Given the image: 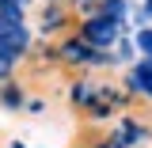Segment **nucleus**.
Segmentation results:
<instances>
[{"label":"nucleus","mask_w":152,"mask_h":148,"mask_svg":"<svg viewBox=\"0 0 152 148\" xmlns=\"http://www.w3.org/2000/svg\"><path fill=\"white\" fill-rule=\"evenodd\" d=\"M122 34H129V31H122L118 23H110V19H103V15H84L80 27H76V38L84 46H91V50H103V53H110L114 42Z\"/></svg>","instance_id":"nucleus-1"},{"label":"nucleus","mask_w":152,"mask_h":148,"mask_svg":"<svg viewBox=\"0 0 152 148\" xmlns=\"http://www.w3.org/2000/svg\"><path fill=\"white\" fill-rule=\"evenodd\" d=\"M114 148H145L152 141V125H145V118H133V114H122L114 122V133L107 137Z\"/></svg>","instance_id":"nucleus-2"},{"label":"nucleus","mask_w":152,"mask_h":148,"mask_svg":"<svg viewBox=\"0 0 152 148\" xmlns=\"http://www.w3.org/2000/svg\"><path fill=\"white\" fill-rule=\"evenodd\" d=\"M122 91L137 103H152V57H137L122 72Z\"/></svg>","instance_id":"nucleus-3"},{"label":"nucleus","mask_w":152,"mask_h":148,"mask_svg":"<svg viewBox=\"0 0 152 148\" xmlns=\"http://www.w3.org/2000/svg\"><path fill=\"white\" fill-rule=\"evenodd\" d=\"M95 15L118 23L122 31H129V15H133V0H95Z\"/></svg>","instance_id":"nucleus-4"},{"label":"nucleus","mask_w":152,"mask_h":148,"mask_svg":"<svg viewBox=\"0 0 152 148\" xmlns=\"http://www.w3.org/2000/svg\"><path fill=\"white\" fill-rule=\"evenodd\" d=\"M65 23H69L65 4H61V0H46V12H42V34H57Z\"/></svg>","instance_id":"nucleus-5"},{"label":"nucleus","mask_w":152,"mask_h":148,"mask_svg":"<svg viewBox=\"0 0 152 148\" xmlns=\"http://www.w3.org/2000/svg\"><path fill=\"white\" fill-rule=\"evenodd\" d=\"M69 99H72V106H80V110H88L95 99H99V84H91L88 76H80L72 87H69Z\"/></svg>","instance_id":"nucleus-6"},{"label":"nucleus","mask_w":152,"mask_h":148,"mask_svg":"<svg viewBox=\"0 0 152 148\" xmlns=\"http://www.w3.org/2000/svg\"><path fill=\"white\" fill-rule=\"evenodd\" d=\"M110 57H114V69H122V72H126V69H129L133 61H137V50H133V38H129V34H122L118 42H114Z\"/></svg>","instance_id":"nucleus-7"},{"label":"nucleus","mask_w":152,"mask_h":148,"mask_svg":"<svg viewBox=\"0 0 152 148\" xmlns=\"http://www.w3.org/2000/svg\"><path fill=\"white\" fill-rule=\"evenodd\" d=\"M0 103H4L8 110H19V106L27 103V95H23V87H19V84H12V80H8V84L0 87Z\"/></svg>","instance_id":"nucleus-8"},{"label":"nucleus","mask_w":152,"mask_h":148,"mask_svg":"<svg viewBox=\"0 0 152 148\" xmlns=\"http://www.w3.org/2000/svg\"><path fill=\"white\" fill-rule=\"evenodd\" d=\"M133 50H137V57H152V23L148 27H141V31H133Z\"/></svg>","instance_id":"nucleus-9"},{"label":"nucleus","mask_w":152,"mask_h":148,"mask_svg":"<svg viewBox=\"0 0 152 148\" xmlns=\"http://www.w3.org/2000/svg\"><path fill=\"white\" fill-rule=\"evenodd\" d=\"M15 57H8V53H0V80H4V84H8V80H12V72H15Z\"/></svg>","instance_id":"nucleus-10"},{"label":"nucleus","mask_w":152,"mask_h":148,"mask_svg":"<svg viewBox=\"0 0 152 148\" xmlns=\"http://www.w3.org/2000/svg\"><path fill=\"white\" fill-rule=\"evenodd\" d=\"M95 148H114V144H110V141H99V144H95Z\"/></svg>","instance_id":"nucleus-11"},{"label":"nucleus","mask_w":152,"mask_h":148,"mask_svg":"<svg viewBox=\"0 0 152 148\" xmlns=\"http://www.w3.org/2000/svg\"><path fill=\"white\" fill-rule=\"evenodd\" d=\"M69 4H95V0H69Z\"/></svg>","instance_id":"nucleus-12"},{"label":"nucleus","mask_w":152,"mask_h":148,"mask_svg":"<svg viewBox=\"0 0 152 148\" xmlns=\"http://www.w3.org/2000/svg\"><path fill=\"white\" fill-rule=\"evenodd\" d=\"M141 4H145V8H148V15H152V0H141Z\"/></svg>","instance_id":"nucleus-13"},{"label":"nucleus","mask_w":152,"mask_h":148,"mask_svg":"<svg viewBox=\"0 0 152 148\" xmlns=\"http://www.w3.org/2000/svg\"><path fill=\"white\" fill-rule=\"evenodd\" d=\"M15 4H23V8H27V4H34V0H15Z\"/></svg>","instance_id":"nucleus-14"}]
</instances>
